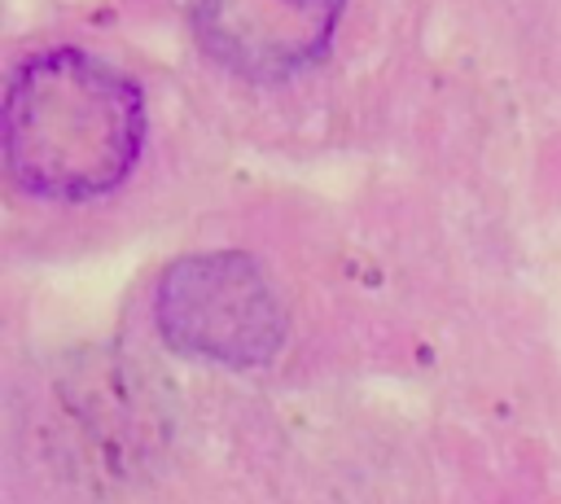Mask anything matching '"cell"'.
I'll return each instance as SVG.
<instances>
[{"mask_svg":"<svg viewBox=\"0 0 561 504\" xmlns=\"http://www.w3.org/2000/svg\"><path fill=\"white\" fill-rule=\"evenodd\" d=\"M145 140V96L110 61L57 48L31 57L4 96L9 175L48 202L110 193Z\"/></svg>","mask_w":561,"mask_h":504,"instance_id":"cell-1","label":"cell"},{"mask_svg":"<svg viewBox=\"0 0 561 504\" xmlns=\"http://www.w3.org/2000/svg\"><path fill=\"white\" fill-rule=\"evenodd\" d=\"M346 0H193L206 57L245 79H289L324 57Z\"/></svg>","mask_w":561,"mask_h":504,"instance_id":"cell-3","label":"cell"},{"mask_svg":"<svg viewBox=\"0 0 561 504\" xmlns=\"http://www.w3.org/2000/svg\"><path fill=\"white\" fill-rule=\"evenodd\" d=\"M153 316L175 351L228 368H259L285 342V311L245 254H197L162 272Z\"/></svg>","mask_w":561,"mask_h":504,"instance_id":"cell-2","label":"cell"}]
</instances>
